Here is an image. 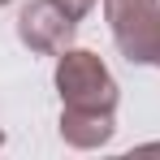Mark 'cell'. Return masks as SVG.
I'll use <instances>...</instances> for the list:
<instances>
[{
    "mask_svg": "<svg viewBox=\"0 0 160 160\" xmlns=\"http://www.w3.org/2000/svg\"><path fill=\"white\" fill-rule=\"evenodd\" d=\"M117 52L130 65H152L160 43V0H104Z\"/></svg>",
    "mask_w": 160,
    "mask_h": 160,
    "instance_id": "2",
    "label": "cell"
},
{
    "mask_svg": "<svg viewBox=\"0 0 160 160\" xmlns=\"http://www.w3.org/2000/svg\"><path fill=\"white\" fill-rule=\"evenodd\" d=\"M152 65H160V43H156V61H152Z\"/></svg>",
    "mask_w": 160,
    "mask_h": 160,
    "instance_id": "6",
    "label": "cell"
},
{
    "mask_svg": "<svg viewBox=\"0 0 160 160\" xmlns=\"http://www.w3.org/2000/svg\"><path fill=\"white\" fill-rule=\"evenodd\" d=\"M61 143L74 147V152H95V147H108L112 134H117V112L108 108H61Z\"/></svg>",
    "mask_w": 160,
    "mask_h": 160,
    "instance_id": "4",
    "label": "cell"
},
{
    "mask_svg": "<svg viewBox=\"0 0 160 160\" xmlns=\"http://www.w3.org/2000/svg\"><path fill=\"white\" fill-rule=\"evenodd\" d=\"M74 35H78V22L52 0H30L18 13V39L35 56H61L65 48H74Z\"/></svg>",
    "mask_w": 160,
    "mask_h": 160,
    "instance_id": "3",
    "label": "cell"
},
{
    "mask_svg": "<svg viewBox=\"0 0 160 160\" xmlns=\"http://www.w3.org/2000/svg\"><path fill=\"white\" fill-rule=\"evenodd\" d=\"M0 147H4V130H0Z\"/></svg>",
    "mask_w": 160,
    "mask_h": 160,
    "instance_id": "8",
    "label": "cell"
},
{
    "mask_svg": "<svg viewBox=\"0 0 160 160\" xmlns=\"http://www.w3.org/2000/svg\"><path fill=\"white\" fill-rule=\"evenodd\" d=\"M4 4H13V0H0V9H4Z\"/></svg>",
    "mask_w": 160,
    "mask_h": 160,
    "instance_id": "7",
    "label": "cell"
},
{
    "mask_svg": "<svg viewBox=\"0 0 160 160\" xmlns=\"http://www.w3.org/2000/svg\"><path fill=\"white\" fill-rule=\"evenodd\" d=\"M52 82H56V95H61V108H108V112H117L121 87L108 74V65L87 48H65L56 56Z\"/></svg>",
    "mask_w": 160,
    "mask_h": 160,
    "instance_id": "1",
    "label": "cell"
},
{
    "mask_svg": "<svg viewBox=\"0 0 160 160\" xmlns=\"http://www.w3.org/2000/svg\"><path fill=\"white\" fill-rule=\"evenodd\" d=\"M52 4H56V9H65V13H69L74 22H82V18H87V13L95 9V0H52Z\"/></svg>",
    "mask_w": 160,
    "mask_h": 160,
    "instance_id": "5",
    "label": "cell"
}]
</instances>
